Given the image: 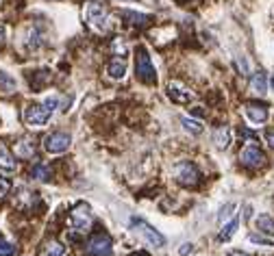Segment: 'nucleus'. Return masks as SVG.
Returning <instances> with one entry per match:
<instances>
[{"mask_svg":"<svg viewBox=\"0 0 274 256\" xmlns=\"http://www.w3.org/2000/svg\"><path fill=\"white\" fill-rule=\"evenodd\" d=\"M57 106H59V98L57 96L46 98L44 104H31L29 109L24 111V122L29 124L31 128H41L50 119V115L57 111Z\"/></svg>","mask_w":274,"mask_h":256,"instance_id":"1","label":"nucleus"},{"mask_svg":"<svg viewBox=\"0 0 274 256\" xmlns=\"http://www.w3.org/2000/svg\"><path fill=\"white\" fill-rule=\"evenodd\" d=\"M83 16H85V22L94 31L105 33L107 29H109V13H107V9L100 2H94V0L85 2V7H83Z\"/></svg>","mask_w":274,"mask_h":256,"instance_id":"2","label":"nucleus"},{"mask_svg":"<svg viewBox=\"0 0 274 256\" xmlns=\"http://www.w3.org/2000/svg\"><path fill=\"white\" fill-rule=\"evenodd\" d=\"M135 74L139 81L146 83V85H155L157 83V69L150 61V54H148V50L144 46H137V50H135Z\"/></svg>","mask_w":274,"mask_h":256,"instance_id":"3","label":"nucleus"},{"mask_svg":"<svg viewBox=\"0 0 274 256\" xmlns=\"http://www.w3.org/2000/svg\"><path fill=\"white\" fill-rule=\"evenodd\" d=\"M131 228L146 241L148 245H152V248H164L165 245V237L161 235L155 226L148 224L146 220H142V217H131Z\"/></svg>","mask_w":274,"mask_h":256,"instance_id":"4","label":"nucleus"},{"mask_svg":"<svg viewBox=\"0 0 274 256\" xmlns=\"http://www.w3.org/2000/svg\"><path fill=\"white\" fill-rule=\"evenodd\" d=\"M172 174H174L176 183L185 185V187H196L198 180H201V171H198V167L194 165V163H189V161L176 163L174 170H172Z\"/></svg>","mask_w":274,"mask_h":256,"instance_id":"5","label":"nucleus"},{"mask_svg":"<svg viewBox=\"0 0 274 256\" xmlns=\"http://www.w3.org/2000/svg\"><path fill=\"white\" fill-rule=\"evenodd\" d=\"M70 226H72L76 232L90 230V226H91V208L87 206L85 202L76 204L74 211L70 213Z\"/></svg>","mask_w":274,"mask_h":256,"instance_id":"6","label":"nucleus"},{"mask_svg":"<svg viewBox=\"0 0 274 256\" xmlns=\"http://www.w3.org/2000/svg\"><path fill=\"white\" fill-rule=\"evenodd\" d=\"M70 143H72V137L68 133L57 130V133H50L44 137V150L50 152V154H61L70 148Z\"/></svg>","mask_w":274,"mask_h":256,"instance_id":"7","label":"nucleus"},{"mask_svg":"<svg viewBox=\"0 0 274 256\" xmlns=\"http://www.w3.org/2000/svg\"><path fill=\"white\" fill-rule=\"evenodd\" d=\"M87 254L90 256H111V239L109 235L96 232L87 241Z\"/></svg>","mask_w":274,"mask_h":256,"instance_id":"8","label":"nucleus"},{"mask_svg":"<svg viewBox=\"0 0 274 256\" xmlns=\"http://www.w3.org/2000/svg\"><path fill=\"white\" fill-rule=\"evenodd\" d=\"M168 98L176 104H187L189 100H194V94L179 81H170L168 85Z\"/></svg>","mask_w":274,"mask_h":256,"instance_id":"9","label":"nucleus"},{"mask_svg":"<svg viewBox=\"0 0 274 256\" xmlns=\"http://www.w3.org/2000/svg\"><path fill=\"white\" fill-rule=\"evenodd\" d=\"M239 161L244 163V165H248V167H261L263 161H266V156H263V152L259 150L257 146L248 143V146L239 152Z\"/></svg>","mask_w":274,"mask_h":256,"instance_id":"10","label":"nucleus"},{"mask_svg":"<svg viewBox=\"0 0 274 256\" xmlns=\"http://www.w3.org/2000/svg\"><path fill=\"white\" fill-rule=\"evenodd\" d=\"M244 113L253 124H263L268 119V106H263V104H246Z\"/></svg>","mask_w":274,"mask_h":256,"instance_id":"11","label":"nucleus"},{"mask_svg":"<svg viewBox=\"0 0 274 256\" xmlns=\"http://www.w3.org/2000/svg\"><path fill=\"white\" fill-rule=\"evenodd\" d=\"M250 89H253L257 96L268 94V74L263 72V69H259V72L253 74V78H250Z\"/></svg>","mask_w":274,"mask_h":256,"instance_id":"12","label":"nucleus"},{"mask_svg":"<svg viewBox=\"0 0 274 256\" xmlns=\"http://www.w3.org/2000/svg\"><path fill=\"white\" fill-rule=\"evenodd\" d=\"M107 74H109V78H113V81L124 78V74H127V61H124V59H113V61H109Z\"/></svg>","mask_w":274,"mask_h":256,"instance_id":"13","label":"nucleus"},{"mask_svg":"<svg viewBox=\"0 0 274 256\" xmlns=\"http://www.w3.org/2000/svg\"><path fill=\"white\" fill-rule=\"evenodd\" d=\"M237 228H239V217H233V220L229 222L224 228L220 230V235H218V241L220 243H226V241H231L233 239V235L237 232Z\"/></svg>","mask_w":274,"mask_h":256,"instance_id":"14","label":"nucleus"},{"mask_svg":"<svg viewBox=\"0 0 274 256\" xmlns=\"http://www.w3.org/2000/svg\"><path fill=\"white\" fill-rule=\"evenodd\" d=\"M213 143H216L220 150H226V148L231 146V130L226 126H220L216 130V135H213Z\"/></svg>","mask_w":274,"mask_h":256,"instance_id":"15","label":"nucleus"},{"mask_svg":"<svg viewBox=\"0 0 274 256\" xmlns=\"http://www.w3.org/2000/svg\"><path fill=\"white\" fill-rule=\"evenodd\" d=\"M255 226H257V230L263 232V235H268V237L274 235V220L270 215H259L257 220H255Z\"/></svg>","mask_w":274,"mask_h":256,"instance_id":"16","label":"nucleus"},{"mask_svg":"<svg viewBox=\"0 0 274 256\" xmlns=\"http://www.w3.org/2000/svg\"><path fill=\"white\" fill-rule=\"evenodd\" d=\"M0 167H2V170H7V171L16 170V161H13L11 152L7 150V146H2V143H0Z\"/></svg>","mask_w":274,"mask_h":256,"instance_id":"17","label":"nucleus"},{"mask_svg":"<svg viewBox=\"0 0 274 256\" xmlns=\"http://www.w3.org/2000/svg\"><path fill=\"white\" fill-rule=\"evenodd\" d=\"M63 252H66V248L59 241H48L41 250V256H63Z\"/></svg>","mask_w":274,"mask_h":256,"instance_id":"18","label":"nucleus"},{"mask_svg":"<svg viewBox=\"0 0 274 256\" xmlns=\"http://www.w3.org/2000/svg\"><path fill=\"white\" fill-rule=\"evenodd\" d=\"M181 124H183V128L187 130L189 135H201L202 133V124L201 122H196V119H189V118H181Z\"/></svg>","mask_w":274,"mask_h":256,"instance_id":"19","label":"nucleus"},{"mask_svg":"<svg viewBox=\"0 0 274 256\" xmlns=\"http://www.w3.org/2000/svg\"><path fill=\"white\" fill-rule=\"evenodd\" d=\"M31 176L37 180H41V183H46V180H50V170L46 165H41V163H37L33 170H31Z\"/></svg>","mask_w":274,"mask_h":256,"instance_id":"20","label":"nucleus"},{"mask_svg":"<svg viewBox=\"0 0 274 256\" xmlns=\"http://www.w3.org/2000/svg\"><path fill=\"white\" fill-rule=\"evenodd\" d=\"M16 152H18V156L29 159V156L35 154V148H33V143H31V141H20V143H18V148H16Z\"/></svg>","mask_w":274,"mask_h":256,"instance_id":"21","label":"nucleus"},{"mask_svg":"<svg viewBox=\"0 0 274 256\" xmlns=\"http://www.w3.org/2000/svg\"><path fill=\"white\" fill-rule=\"evenodd\" d=\"M122 16L127 17V20H131V24H137V26L146 24V22L150 20V17L144 16V13H133V11H122Z\"/></svg>","mask_w":274,"mask_h":256,"instance_id":"22","label":"nucleus"},{"mask_svg":"<svg viewBox=\"0 0 274 256\" xmlns=\"http://www.w3.org/2000/svg\"><path fill=\"white\" fill-rule=\"evenodd\" d=\"M0 89H2L4 94H11V91L16 89V81H13L11 76H7L4 72H0Z\"/></svg>","mask_w":274,"mask_h":256,"instance_id":"23","label":"nucleus"},{"mask_svg":"<svg viewBox=\"0 0 274 256\" xmlns=\"http://www.w3.org/2000/svg\"><path fill=\"white\" fill-rule=\"evenodd\" d=\"M13 254H16V245L4 239L2 232H0V256H13Z\"/></svg>","mask_w":274,"mask_h":256,"instance_id":"24","label":"nucleus"},{"mask_svg":"<svg viewBox=\"0 0 274 256\" xmlns=\"http://www.w3.org/2000/svg\"><path fill=\"white\" fill-rule=\"evenodd\" d=\"M248 241H250V243H257V245H266V248H272V245H274L270 239H266V237L257 235V232H253V235L248 237Z\"/></svg>","mask_w":274,"mask_h":256,"instance_id":"25","label":"nucleus"},{"mask_svg":"<svg viewBox=\"0 0 274 256\" xmlns=\"http://www.w3.org/2000/svg\"><path fill=\"white\" fill-rule=\"evenodd\" d=\"M233 211H235V204L229 202V204H226V206L220 211V215H218V222H220V224H222V222H226L231 215H233Z\"/></svg>","mask_w":274,"mask_h":256,"instance_id":"26","label":"nucleus"},{"mask_svg":"<svg viewBox=\"0 0 274 256\" xmlns=\"http://www.w3.org/2000/svg\"><path fill=\"white\" fill-rule=\"evenodd\" d=\"M237 68L241 69V74H244V76H248V74H250L248 61H246V57H244V54H241V57H237Z\"/></svg>","mask_w":274,"mask_h":256,"instance_id":"27","label":"nucleus"},{"mask_svg":"<svg viewBox=\"0 0 274 256\" xmlns=\"http://www.w3.org/2000/svg\"><path fill=\"white\" fill-rule=\"evenodd\" d=\"M9 191H11V183L7 178H0V198H4Z\"/></svg>","mask_w":274,"mask_h":256,"instance_id":"28","label":"nucleus"},{"mask_svg":"<svg viewBox=\"0 0 274 256\" xmlns=\"http://www.w3.org/2000/svg\"><path fill=\"white\" fill-rule=\"evenodd\" d=\"M192 252H194V245L192 243H183V245H181V250H179L181 256H187V254H192Z\"/></svg>","mask_w":274,"mask_h":256,"instance_id":"29","label":"nucleus"},{"mask_svg":"<svg viewBox=\"0 0 274 256\" xmlns=\"http://www.w3.org/2000/svg\"><path fill=\"white\" fill-rule=\"evenodd\" d=\"M266 141H268V143H270V146L274 148V128H270V130H268V133H266Z\"/></svg>","mask_w":274,"mask_h":256,"instance_id":"30","label":"nucleus"},{"mask_svg":"<svg viewBox=\"0 0 274 256\" xmlns=\"http://www.w3.org/2000/svg\"><path fill=\"white\" fill-rule=\"evenodd\" d=\"M2 41H4V26L0 24V44H2Z\"/></svg>","mask_w":274,"mask_h":256,"instance_id":"31","label":"nucleus"},{"mask_svg":"<svg viewBox=\"0 0 274 256\" xmlns=\"http://www.w3.org/2000/svg\"><path fill=\"white\" fill-rule=\"evenodd\" d=\"M233 256H246V254H241V252H235Z\"/></svg>","mask_w":274,"mask_h":256,"instance_id":"32","label":"nucleus"},{"mask_svg":"<svg viewBox=\"0 0 274 256\" xmlns=\"http://www.w3.org/2000/svg\"><path fill=\"white\" fill-rule=\"evenodd\" d=\"M272 89H274V76H272Z\"/></svg>","mask_w":274,"mask_h":256,"instance_id":"33","label":"nucleus"},{"mask_svg":"<svg viewBox=\"0 0 274 256\" xmlns=\"http://www.w3.org/2000/svg\"><path fill=\"white\" fill-rule=\"evenodd\" d=\"M131 256H144V254H131Z\"/></svg>","mask_w":274,"mask_h":256,"instance_id":"34","label":"nucleus"}]
</instances>
